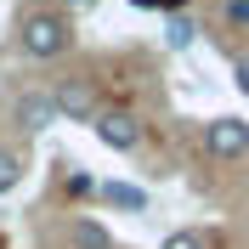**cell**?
Masks as SVG:
<instances>
[{"label":"cell","instance_id":"obj_11","mask_svg":"<svg viewBox=\"0 0 249 249\" xmlns=\"http://www.w3.org/2000/svg\"><path fill=\"white\" fill-rule=\"evenodd\" d=\"M232 85L249 96V51H244V57H232Z\"/></svg>","mask_w":249,"mask_h":249},{"label":"cell","instance_id":"obj_14","mask_svg":"<svg viewBox=\"0 0 249 249\" xmlns=\"http://www.w3.org/2000/svg\"><path fill=\"white\" fill-rule=\"evenodd\" d=\"M57 6H62V12H91L96 0H57Z\"/></svg>","mask_w":249,"mask_h":249},{"label":"cell","instance_id":"obj_4","mask_svg":"<svg viewBox=\"0 0 249 249\" xmlns=\"http://www.w3.org/2000/svg\"><path fill=\"white\" fill-rule=\"evenodd\" d=\"M51 124H57L51 91H17L12 96V130L17 136H40V130H51Z\"/></svg>","mask_w":249,"mask_h":249},{"label":"cell","instance_id":"obj_1","mask_svg":"<svg viewBox=\"0 0 249 249\" xmlns=\"http://www.w3.org/2000/svg\"><path fill=\"white\" fill-rule=\"evenodd\" d=\"M17 51L34 62H57L74 51V17L62 6H29L23 23H17Z\"/></svg>","mask_w":249,"mask_h":249},{"label":"cell","instance_id":"obj_5","mask_svg":"<svg viewBox=\"0 0 249 249\" xmlns=\"http://www.w3.org/2000/svg\"><path fill=\"white\" fill-rule=\"evenodd\" d=\"M51 102H57V124H91L96 119L91 79H62V85H51Z\"/></svg>","mask_w":249,"mask_h":249},{"label":"cell","instance_id":"obj_6","mask_svg":"<svg viewBox=\"0 0 249 249\" xmlns=\"http://www.w3.org/2000/svg\"><path fill=\"white\" fill-rule=\"evenodd\" d=\"M68 249H113V238L96 215H74L68 221Z\"/></svg>","mask_w":249,"mask_h":249},{"label":"cell","instance_id":"obj_13","mask_svg":"<svg viewBox=\"0 0 249 249\" xmlns=\"http://www.w3.org/2000/svg\"><path fill=\"white\" fill-rule=\"evenodd\" d=\"M136 6H142V12H181L187 0H136Z\"/></svg>","mask_w":249,"mask_h":249},{"label":"cell","instance_id":"obj_10","mask_svg":"<svg viewBox=\"0 0 249 249\" xmlns=\"http://www.w3.org/2000/svg\"><path fill=\"white\" fill-rule=\"evenodd\" d=\"M159 249H210V244H204L198 232H170V238H164Z\"/></svg>","mask_w":249,"mask_h":249},{"label":"cell","instance_id":"obj_12","mask_svg":"<svg viewBox=\"0 0 249 249\" xmlns=\"http://www.w3.org/2000/svg\"><path fill=\"white\" fill-rule=\"evenodd\" d=\"M221 12H227V23H249V0H227Z\"/></svg>","mask_w":249,"mask_h":249},{"label":"cell","instance_id":"obj_2","mask_svg":"<svg viewBox=\"0 0 249 249\" xmlns=\"http://www.w3.org/2000/svg\"><path fill=\"white\" fill-rule=\"evenodd\" d=\"M91 130L108 153H136L142 147V113H130V108H96Z\"/></svg>","mask_w":249,"mask_h":249},{"label":"cell","instance_id":"obj_3","mask_svg":"<svg viewBox=\"0 0 249 249\" xmlns=\"http://www.w3.org/2000/svg\"><path fill=\"white\" fill-rule=\"evenodd\" d=\"M204 153L221 159V164H232V159L249 153V119H238V113H221V119L204 124Z\"/></svg>","mask_w":249,"mask_h":249},{"label":"cell","instance_id":"obj_8","mask_svg":"<svg viewBox=\"0 0 249 249\" xmlns=\"http://www.w3.org/2000/svg\"><path fill=\"white\" fill-rule=\"evenodd\" d=\"M23 176H29V159H23V147L0 142V198H6V193H17V187H23Z\"/></svg>","mask_w":249,"mask_h":249},{"label":"cell","instance_id":"obj_7","mask_svg":"<svg viewBox=\"0 0 249 249\" xmlns=\"http://www.w3.org/2000/svg\"><path fill=\"white\" fill-rule=\"evenodd\" d=\"M96 193H102V204H108V210H130V215H142V210H147V193H142V187H130V181H102Z\"/></svg>","mask_w":249,"mask_h":249},{"label":"cell","instance_id":"obj_9","mask_svg":"<svg viewBox=\"0 0 249 249\" xmlns=\"http://www.w3.org/2000/svg\"><path fill=\"white\" fill-rule=\"evenodd\" d=\"M193 40H198V23H193L187 12H170V17H164V46H170V51H187Z\"/></svg>","mask_w":249,"mask_h":249}]
</instances>
